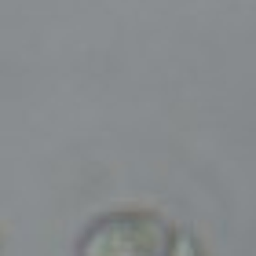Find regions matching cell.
Wrapping results in <instances>:
<instances>
[{
	"label": "cell",
	"instance_id": "1",
	"mask_svg": "<svg viewBox=\"0 0 256 256\" xmlns=\"http://www.w3.org/2000/svg\"><path fill=\"white\" fill-rule=\"evenodd\" d=\"M77 256H202V246L150 208H118L88 224Z\"/></svg>",
	"mask_w": 256,
	"mask_h": 256
}]
</instances>
